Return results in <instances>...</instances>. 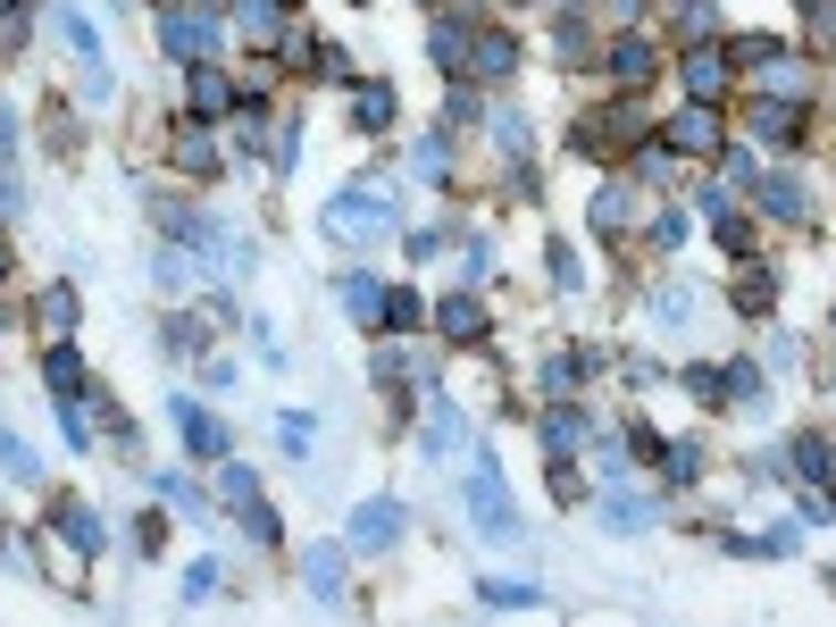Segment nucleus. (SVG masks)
<instances>
[{
    "instance_id": "obj_1",
    "label": "nucleus",
    "mask_w": 836,
    "mask_h": 627,
    "mask_svg": "<svg viewBox=\"0 0 836 627\" xmlns=\"http://www.w3.org/2000/svg\"><path fill=\"white\" fill-rule=\"evenodd\" d=\"M394 227H401V201L377 176H360V185H343L335 201H326V234H335V243H377V234H394Z\"/></svg>"
},
{
    "instance_id": "obj_2",
    "label": "nucleus",
    "mask_w": 836,
    "mask_h": 627,
    "mask_svg": "<svg viewBox=\"0 0 836 627\" xmlns=\"http://www.w3.org/2000/svg\"><path fill=\"white\" fill-rule=\"evenodd\" d=\"M469 519L494 535V544H511V535H519V511H511V494H502V469H494V460L469 477Z\"/></svg>"
},
{
    "instance_id": "obj_3",
    "label": "nucleus",
    "mask_w": 836,
    "mask_h": 627,
    "mask_svg": "<svg viewBox=\"0 0 836 627\" xmlns=\"http://www.w3.org/2000/svg\"><path fill=\"white\" fill-rule=\"evenodd\" d=\"M159 42H168L176 59H192V67H201V59L218 51V42H227V25L209 18V9H168V25H159Z\"/></svg>"
},
{
    "instance_id": "obj_4",
    "label": "nucleus",
    "mask_w": 836,
    "mask_h": 627,
    "mask_svg": "<svg viewBox=\"0 0 836 627\" xmlns=\"http://www.w3.org/2000/svg\"><path fill=\"white\" fill-rule=\"evenodd\" d=\"M401 527H410V511H401L394 494L360 502V511H352V552H394V544H401Z\"/></svg>"
},
{
    "instance_id": "obj_5",
    "label": "nucleus",
    "mask_w": 836,
    "mask_h": 627,
    "mask_svg": "<svg viewBox=\"0 0 836 627\" xmlns=\"http://www.w3.org/2000/svg\"><path fill=\"white\" fill-rule=\"evenodd\" d=\"M669 143H678V151H694V159L720 151V117H711V101H686V109L669 117Z\"/></svg>"
},
{
    "instance_id": "obj_6",
    "label": "nucleus",
    "mask_w": 836,
    "mask_h": 627,
    "mask_svg": "<svg viewBox=\"0 0 836 627\" xmlns=\"http://www.w3.org/2000/svg\"><path fill=\"white\" fill-rule=\"evenodd\" d=\"M720 93H728V51L686 42V101H720Z\"/></svg>"
},
{
    "instance_id": "obj_7",
    "label": "nucleus",
    "mask_w": 836,
    "mask_h": 627,
    "mask_svg": "<svg viewBox=\"0 0 836 627\" xmlns=\"http://www.w3.org/2000/svg\"><path fill=\"white\" fill-rule=\"evenodd\" d=\"M594 234H603V243H627V234H636V192H627V185L594 192Z\"/></svg>"
},
{
    "instance_id": "obj_8",
    "label": "nucleus",
    "mask_w": 836,
    "mask_h": 627,
    "mask_svg": "<svg viewBox=\"0 0 836 627\" xmlns=\"http://www.w3.org/2000/svg\"><path fill=\"white\" fill-rule=\"evenodd\" d=\"M168 151H176V168H185V176H218V168H227V159H218V134H209V126H176Z\"/></svg>"
},
{
    "instance_id": "obj_9",
    "label": "nucleus",
    "mask_w": 836,
    "mask_h": 627,
    "mask_svg": "<svg viewBox=\"0 0 836 627\" xmlns=\"http://www.w3.org/2000/svg\"><path fill=\"white\" fill-rule=\"evenodd\" d=\"M535 436H544V460H569L577 443H586V418H577L569 401H552V410H544V427H535Z\"/></svg>"
},
{
    "instance_id": "obj_10",
    "label": "nucleus",
    "mask_w": 836,
    "mask_h": 627,
    "mask_svg": "<svg viewBox=\"0 0 836 627\" xmlns=\"http://www.w3.org/2000/svg\"><path fill=\"white\" fill-rule=\"evenodd\" d=\"M176 427H185V443H192V452H218V460H227V427H218V418H209L201 410V401H176Z\"/></svg>"
},
{
    "instance_id": "obj_11",
    "label": "nucleus",
    "mask_w": 836,
    "mask_h": 627,
    "mask_svg": "<svg viewBox=\"0 0 836 627\" xmlns=\"http://www.w3.org/2000/svg\"><path fill=\"white\" fill-rule=\"evenodd\" d=\"M652 67H661V59H652L645 34H619V42H610V76H619V84H652Z\"/></svg>"
},
{
    "instance_id": "obj_12",
    "label": "nucleus",
    "mask_w": 836,
    "mask_h": 627,
    "mask_svg": "<svg viewBox=\"0 0 836 627\" xmlns=\"http://www.w3.org/2000/svg\"><path fill=\"white\" fill-rule=\"evenodd\" d=\"M185 93H192V117H227V109H234V84L218 76L209 59H201V67H192V84H185Z\"/></svg>"
},
{
    "instance_id": "obj_13",
    "label": "nucleus",
    "mask_w": 836,
    "mask_h": 627,
    "mask_svg": "<svg viewBox=\"0 0 836 627\" xmlns=\"http://www.w3.org/2000/svg\"><path fill=\"white\" fill-rule=\"evenodd\" d=\"M436 326H443L452 343H477V335H485V302H477V293H452V302L436 310Z\"/></svg>"
},
{
    "instance_id": "obj_14",
    "label": "nucleus",
    "mask_w": 836,
    "mask_h": 627,
    "mask_svg": "<svg viewBox=\"0 0 836 627\" xmlns=\"http://www.w3.org/2000/svg\"><path fill=\"white\" fill-rule=\"evenodd\" d=\"M469 67H477V76H511V67H519V42L502 34V25H485V34H477V51H469Z\"/></svg>"
},
{
    "instance_id": "obj_15",
    "label": "nucleus",
    "mask_w": 836,
    "mask_h": 627,
    "mask_svg": "<svg viewBox=\"0 0 836 627\" xmlns=\"http://www.w3.org/2000/svg\"><path fill=\"white\" fill-rule=\"evenodd\" d=\"M335 302L352 310L360 326H377V318H385V285H377V276H343V285H335Z\"/></svg>"
},
{
    "instance_id": "obj_16",
    "label": "nucleus",
    "mask_w": 836,
    "mask_h": 627,
    "mask_svg": "<svg viewBox=\"0 0 836 627\" xmlns=\"http://www.w3.org/2000/svg\"><path fill=\"white\" fill-rule=\"evenodd\" d=\"M460 25H469V18H436V25H427V51H436V67H452V76L469 67V34H460Z\"/></svg>"
},
{
    "instance_id": "obj_17",
    "label": "nucleus",
    "mask_w": 836,
    "mask_h": 627,
    "mask_svg": "<svg viewBox=\"0 0 836 627\" xmlns=\"http://www.w3.org/2000/svg\"><path fill=\"white\" fill-rule=\"evenodd\" d=\"M302 577H310V594H318V603H343V552H302Z\"/></svg>"
},
{
    "instance_id": "obj_18",
    "label": "nucleus",
    "mask_w": 836,
    "mask_h": 627,
    "mask_svg": "<svg viewBox=\"0 0 836 627\" xmlns=\"http://www.w3.org/2000/svg\"><path fill=\"white\" fill-rule=\"evenodd\" d=\"M728 302H736L744 318H770V302H778V276H770V268H744V276H736V293H728Z\"/></svg>"
},
{
    "instance_id": "obj_19",
    "label": "nucleus",
    "mask_w": 836,
    "mask_h": 627,
    "mask_svg": "<svg viewBox=\"0 0 836 627\" xmlns=\"http://www.w3.org/2000/svg\"><path fill=\"white\" fill-rule=\"evenodd\" d=\"M352 126H360V134H385V126H394V84H360V101H352Z\"/></svg>"
},
{
    "instance_id": "obj_20",
    "label": "nucleus",
    "mask_w": 836,
    "mask_h": 627,
    "mask_svg": "<svg viewBox=\"0 0 836 627\" xmlns=\"http://www.w3.org/2000/svg\"><path fill=\"white\" fill-rule=\"evenodd\" d=\"M51 519H59V535H67V544H76V552H84V561H93V552H101V519H93V511H84V502H59V511H51Z\"/></svg>"
},
{
    "instance_id": "obj_21",
    "label": "nucleus",
    "mask_w": 836,
    "mask_h": 627,
    "mask_svg": "<svg viewBox=\"0 0 836 627\" xmlns=\"http://www.w3.org/2000/svg\"><path fill=\"white\" fill-rule=\"evenodd\" d=\"M460 436H469V427H460L452 401H427V452H460Z\"/></svg>"
},
{
    "instance_id": "obj_22",
    "label": "nucleus",
    "mask_w": 836,
    "mask_h": 627,
    "mask_svg": "<svg viewBox=\"0 0 836 627\" xmlns=\"http://www.w3.org/2000/svg\"><path fill=\"white\" fill-rule=\"evenodd\" d=\"M586 368H594L586 352H544V368H535V377H544V394H569V385L586 377Z\"/></svg>"
},
{
    "instance_id": "obj_23",
    "label": "nucleus",
    "mask_w": 836,
    "mask_h": 627,
    "mask_svg": "<svg viewBox=\"0 0 836 627\" xmlns=\"http://www.w3.org/2000/svg\"><path fill=\"white\" fill-rule=\"evenodd\" d=\"M761 209H770V218H803V185H795V176H761Z\"/></svg>"
},
{
    "instance_id": "obj_24",
    "label": "nucleus",
    "mask_w": 836,
    "mask_h": 627,
    "mask_svg": "<svg viewBox=\"0 0 836 627\" xmlns=\"http://www.w3.org/2000/svg\"><path fill=\"white\" fill-rule=\"evenodd\" d=\"M42 377H51V394L67 401V394L84 385V368H76V352H67V343H51V352H42Z\"/></svg>"
},
{
    "instance_id": "obj_25",
    "label": "nucleus",
    "mask_w": 836,
    "mask_h": 627,
    "mask_svg": "<svg viewBox=\"0 0 836 627\" xmlns=\"http://www.w3.org/2000/svg\"><path fill=\"white\" fill-rule=\"evenodd\" d=\"M51 18H59V34H67V42H76V51H84V59H101V34H93V18H84V9H76V0H59V9H51Z\"/></svg>"
},
{
    "instance_id": "obj_26",
    "label": "nucleus",
    "mask_w": 836,
    "mask_h": 627,
    "mask_svg": "<svg viewBox=\"0 0 836 627\" xmlns=\"http://www.w3.org/2000/svg\"><path fill=\"white\" fill-rule=\"evenodd\" d=\"M34 326H51V335H67V326H76V293H67V285H51V293H42V302H34Z\"/></svg>"
},
{
    "instance_id": "obj_27",
    "label": "nucleus",
    "mask_w": 836,
    "mask_h": 627,
    "mask_svg": "<svg viewBox=\"0 0 836 627\" xmlns=\"http://www.w3.org/2000/svg\"><path fill=\"white\" fill-rule=\"evenodd\" d=\"M753 134H761V143H795V109H786V101H761V109H753Z\"/></svg>"
},
{
    "instance_id": "obj_28",
    "label": "nucleus",
    "mask_w": 836,
    "mask_h": 627,
    "mask_svg": "<svg viewBox=\"0 0 836 627\" xmlns=\"http://www.w3.org/2000/svg\"><path fill=\"white\" fill-rule=\"evenodd\" d=\"M652 318H661V326H686V318H694V285H661V293H652Z\"/></svg>"
},
{
    "instance_id": "obj_29",
    "label": "nucleus",
    "mask_w": 836,
    "mask_h": 627,
    "mask_svg": "<svg viewBox=\"0 0 836 627\" xmlns=\"http://www.w3.org/2000/svg\"><path fill=\"white\" fill-rule=\"evenodd\" d=\"M410 168H418V176H436V185L452 176V151H443V134H427V143H418V151H410Z\"/></svg>"
},
{
    "instance_id": "obj_30",
    "label": "nucleus",
    "mask_w": 836,
    "mask_h": 627,
    "mask_svg": "<svg viewBox=\"0 0 836 627\" xmlns=\"http://www.w3.org/2000/svg\"><path fill=\"white\" fill-rule=\"evenodd\" d=\"M310 427H318L310 410H285V418H276V443H285V452L302 460V452H310Z\"/></svg>"
},
{
    "instance_id": "obj_31",
    "label": "nucleus",
    "mask_w": 836,
    "mask_h": 627,
    "mask_svg": "<svg viewBox=\"0 0 836 627\" xmlns=\"http://www.w3.org/2000/svg\"><path fill=\"white\" fill-rule=\"evenodd\" d=\"M418 318H427V302H418V293H385V318H377V326H401V335H410Z\"/></svg>"
},
{
    "instance_id": "obj_32",
    "label": "nucleus",
    "mask_w": 836,
    "mask_h": 627,
    "mask_svg": "<svg viewBox=\"0 0 836 627\" xmlns=\"http://www.w3.org/2000/svg\"><path fill=\"white\" fill-rule=\"evenodd\" d=\"M485 603H494V610H527V603H544V594L519 586V577H494V586H485Z\"/></svg>"
},
{
    "instance_id": "obj_33",
    "label": "nucleus",
    "mask_w": 836,
    "mask_h": 627,
    "mask_svg": "<svg viewBox=\"0 0 836 627\" xmlns=\"http://www.w3.org/2000/svg\"><path fill=\"white\" fill-rule=\"evenodd\" d=\"M159 494H168L176 511H201V494H192V477H185V469H159Z\"/></svg>"
},
{
    "instance_id": "obj_34",
    "label": "nucleus",
    "mask_w": 836,
    "mask_h": 627,
    "mask_svg": "<svg viewBox=\"0 0 836 627\" xmlns=\"http://www.w3.org/2000/svg\"><path fill=\"white\" fill-rule=\"evenodd\" d=\"M686 234H694V227H686V209H661V218H652V243H661V251H678Z\"/></svg>"
},
{
    "instance_id": "obj_35",
    "label": "nucleus",
    "mask_w": 836,
    "mask_h": 627,
    "mask_svg": "<svg viewBox=\"0 0 836 627\" xmlns=\"http://www.w3.org/2000/svg\"><path fill=\"white\" fill-rule=\"evenodd\" d=\"M795 460H803V477H812V485H828V443H819V436H803Z\"/></svg>"
},
{
    "instance_id": "obj_36",
    "label": "nucleus",
    "mask_w": 836,
    "mask_h": 627,
    "mask_svg": "<svg viewBox=\"0 0 836 627\" xmlns=\"http://www.w3.org/2000/svg\"><path fill=\"white\" fill-rule=\"evenodd\" d=\"M652 502H603V527H645Z\"/></svg>"
},
{
    "instance_id": "obj_37",
    "label": "nucleus",
    "mask_w": 836,
    "mask_h": 627,
    "mask_svg": "<svg viewBox=\"0 0 836 627\" xmlns=\"http://www.w3.org/2000/svg\"><path fill=\"white\" fill-rule=\"evenodd\" d=\"M544 268H552V285H577V251H569V243H552Z\"/></svg>"
},
{
    "instance_id": "obj_38",
    "label": "nucleus",
    "mask_w": 836,
    "mask_h": 627,
    "mask_svg": "<svg viewBox=\"0 0 836 627\" xmlns=\"http://www.w3.org/2000/svg\"><path fill=\"white\" fill-rule=\"evenodd\" d=\"M720 243H728V251H753V218H736V209H728V218H720Z\"/></svg>"
},
{
    "instance_id": "obj_39",
    "label": "nucleus",
    "mask_w": 836,
    "mask_h": 627,
    "mask_svg": "<svg viewBox=\"0 0 836 627\" xmlns=\"http://www.w3.org/2000/svg\"><path fill=\"white\" fill-rule=\"evenodd\" d=\"M9 42H25V0H9V9H0V51H9Z\"/></svg>"
},
{
    "instance_id": "obj_40",
    "label": "nucleus",
    "mask_w": 836,
    "mask_h": 627,
    "mask_svg": "<svg viewBox=\"0 0 836 627\" xmlns=\"http://www.w3.org/2000/svg\"><path fill=\"white\" fill-rule=\"evenodd\" d=\"M803 9H812V34L828 42V34H836V0H803Z\"/></svg>"
},
{
    "instance_id": "obj_41",
    "label": "nucleus",
    "mask_w": 836,
    "mask_h": 627,
    "mask_svg": "<svg viewBox=\"0 0 836 627\" xmlns=\"http://www.w3.org/2000/svg\"><path fill=\"white\" fill-rule=\"evenodd\" d=\"M9 260H18V251H9V234H0V285H9Z\"/></svg>"
},
{
    "instance_id": "obj_42",
    "label": "nucleus",
    "mask_w": 836,
    "mask_h": 627,
    "mask_svg": "<svg viewBox=\"0 0 836 627\" xmlns=\"http://www.w3.org/2000/svg\"><path fill=\"white\" fill-rule=\"evenodd\" d=\"M828 326H836V318H828Z\"/></svg>"
}]
</instances>
